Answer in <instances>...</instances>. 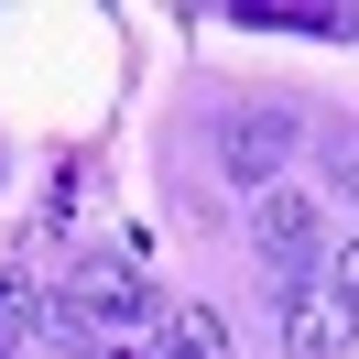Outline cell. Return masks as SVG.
Segmentation results:
<instances>
[{
    "label": "cell",
    "instance_id": "3957f363",
    "mask_svg": "<svg viewBox=\"0 0 359 359\" xmlns=\"http://www.w3.org/2000/svg\"><path fill=\"white\" fill-rule=\"evenodd\" d=\"M283 348H294V359H348V348H359V316L337 305L327 283H294V305H283Z\"/></svg>",
    "mask_w": 359,
    "mask_h": 359
},
{
    "label": "cell",
    "instance_id": "5b68a950",
    "mask_svg": "<svg viewBox=\"0 0 359 359\" xmlns=\"http://www.w3.org/2000/svg\"><path fill=\"white\" fill-rule=\"evenodd\" d=\"M44 327V305H33V283L22 272H0V359H22V337Z\"/></svg>",
    "mask_w": 359,
    "mask_h": 359
},
{
    "label": "cell",
    "instance_id": "8992f818",
    "mask_svg": "<svg viewBox=\"0 0 359 359\" xmlns=\"http://www.w3.org/2000/svg\"><path fill=\"white\" fill-rule=\"evenodd\" d=\"M327 294H337V305L359 316V240H337V272H327Z\"/></svg>",
    "mask_w": 359,
    "mask_h": 359
},
{
    "label": "cell",
    "instance_id": "7a4b0ae2",
    "mask_svg": "<svg viewBox=\"0 0 359 359\" xmlns=\"http://www.w3.org/2000/svg\"><path fill=\"white\" fill-rule=\"evenodd\" d=\"M218 163H229L240 185H262V196H272V175L294 163V109H262V98L229 109V120H218Z\"/></svg>",
    "mask_w": 359,
    "mask_h": 359
},
{
    "label": "cell",
    "instance_id": "277c9868",
    "mask_svg": "<svg viewBox=\"0 0 359 359\" xmlns=\"http://www.w3.org/2000/svg\"><path fill=\"white\" fill-rule=\"evenodd\" d=\"M250 240H262V262L305 272V262H316V196H294V185H272V196H262V218H250Z\"/></svg>",
    "mask_w": 359,
    "mask_h": 359
},
{
    "label": "cell",
    "instance_id": "6da1fadb",
    "mask_svg": "<svg viewBox=\"0 0 359 359\" xmlns=\"http://www.w3.org/2000/svg\"><path fill=\"white\" fill-rule=\"evenodd\" d=\"M142 316H153V294H142L131 262H76V283H66V327L76 337H120Z\"/></svg>",
    "mask_w": 359,
    "mask_h": 359
}]
</instances>
